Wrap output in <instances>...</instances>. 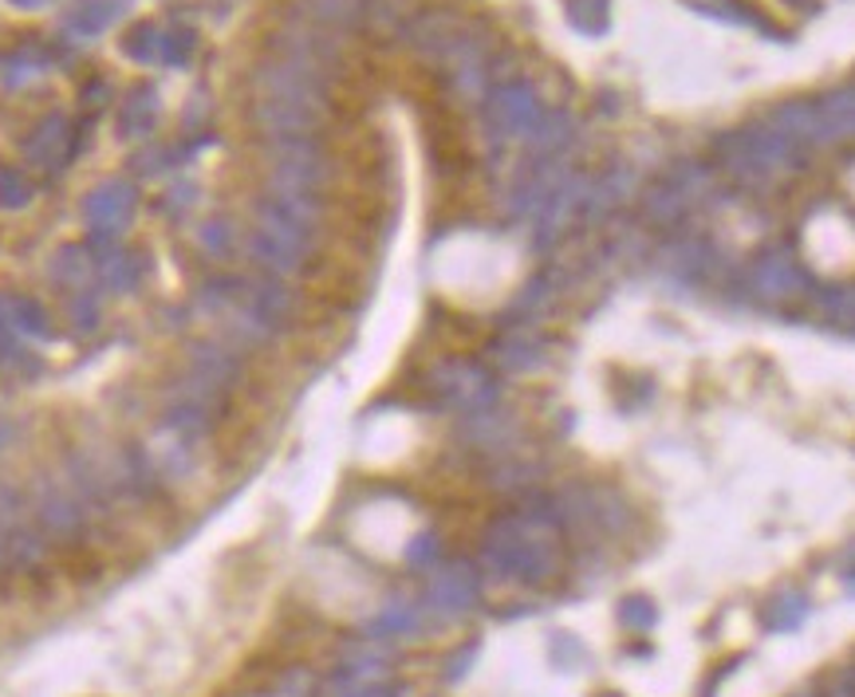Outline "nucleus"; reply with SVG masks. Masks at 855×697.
I'll return each instance as SVG.
<instances>
[{
  "mask_svg": "<svg viewBox=\"0 0 855 697\" xmlns=\"http://www.w3.org/2000/svg\"><path fill=\"white\" fill-rule=\"evenodd\" d=\"M722 151L730 174H737L741 182H769V177L781 174L793 162V139L765 126V131L733 134V139L722 142Z\"/></svg>",
  "mask_w": 855,
  "mask_h": 697,
  "instance_id": "nucleus-1",
  "label": "nucleus"
},
{
  "mask_svg": "<svg viewBox=\"0 0 855 697\" xmlns=\"http://www.w3.org/2000/svg\"><path fill=\"white\" fill-rule=\"evenodd\" d=\"M705 182V174H698V170H679V174L671 177V182H662L654 194H647V217L651 222H674V217H682V213L694 205V197H698V186Z\"/></svg>",
  "mask_w": 855,
  "mask_h": 697,
  "instance_id": "nucleus-2",
  "label": "nucleus"
},
{
  "mask_svg": "<svg viewBox=\"0 0 855 697\" xmlns=\"http://www.w3.org/2000/svg\"><path fill=\"white\" fill-rule=\"evenodd\" d=\"M753 288H757L761 300H781L788 291L796 288V273H793V260L781 253L765 256L757 268H753Z\"/></svg>",
  "mask_w": 855,
  "mask_h": 697,
  "instance_id": "nucleus-3",
  "label": "nucleus"
},
{
  "mask_svg": "<svg viewBox=\"0 0 855 697\" xmlns=\"http://www.w3.org/2000/svg\"><path fill=\"white\" fill-rule=\"evenodd\" d=\"M434 599H438L441 611H466L474 603V575L466 567H450L434 583Z\"/></svg>",
  "mask_w": 855,
  "mask_h": 697,
  "instance_id": "nucleus-4",
  "label": "nucleus"
},
{
  "mask_svg": "<svg viewBox=\"0 0 855 697\" xmlns=\"http://www.w3.org/2000/svg\"><path fill=\"white\" fill-rule=\"evenodd\" d=\"M824 126H832V131L847 134L855 131V95H836L832 103H824Z\"/></svg>",
  "mask_w": 855,
  "mask_h": 697,
  "instance_id": "nucleus-5",
  "label": "nucleus"
},
{
  "mask_svg": "<svg viewBox=\"0 0 855 697\" xmlns=\"http://www.w3.org/2000/svg\"><path fill=\"white\" fill-rule=\"evenodd\" d=\"M801 615H804V607H801V599H793V595H785V599H776L773 607L765 611V623L773 631H793L796 623H801Z\"/></svg>",
  "mask_w": 855,
  "mask_h": 697,
  "instance_id": "nucleus-6",
  "label": "nucleus"
},
{
  "mask_svg": "<svg viewBox=\"0 0 855 697\" xmlns=\"http://www.w3.org/2000/svg\"><path fill=\"white\" fill-rule=\"evenodd\" d=\"M619 618H623V627H631V631H651L659 615H654V607L647 599H627L623 611H619Z\"/></svg>",
  "mask_w": 855,
  "mask_h": 697,
  "instance_id": "nucleus-7",
  "label": "nucleus"
},
{
  "mask_svg": "<svg viewBox=\"0 0 855 697\" xmlns=\"http://www.w3.org/2000/svg\"><path fill=\"white\" fill-rule=\"evenodd\" d=\"M410 623H415V611L395 607V611H387V615L379 618V627H375V631H403V627H410Z\"/></svg>",
  "mask_w": 855,
  "mask_h": 697,
  "instance_id": "nucleus-8",
  "label": "nucleus"
}]
</instances>
